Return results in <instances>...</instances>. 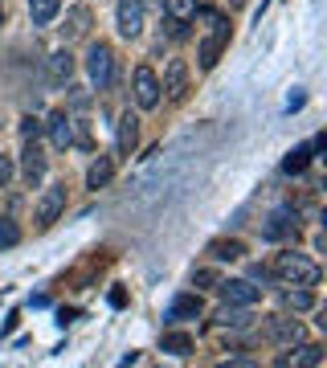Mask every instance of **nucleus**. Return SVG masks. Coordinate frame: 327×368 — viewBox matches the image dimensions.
Returning a JSON list of instances; mask_svg holds the SVG:
<instances>
[{
	"instance_id": "nucleus-1",
	"label": "nucleus",
	"mask_w": 327,
	"mask_h": 368,
	"mask_svg": "<svg viewBox=\"0 0 327 368\" xmlns=\"http://www.w3.org/2000/svg\"><path fill=\"white\" fill-rule=\"evenodd\" d=\"M274 278L286 282V286H315V282H319V266H315L307 254L286 250V254L274 258Z\"/></svg>"
},
{
	"instance_id": "nucleus-2",
	"label": "nucleus",
	"mask_w": 327,
	"mask_h": 368,
	"mask_svg": "<svg viewBox=\"0 0 327 368\" xmlns=\"http://www.w3.org/2000/svg\"><path fill=\"white\" fill-rule=\"evenodd\" d=\"M196 12L209 21V37L200 42V70H213L217 57H221V49L230 46V21L221 12H213V8H196Z\"/></svg>"
},
{
	"instance_id": "nucleus-3",
	"label": "nucleus",
	"mask_w": 327,
	"mask_h": 368,
	"mask_svg": "<svg viewBox=\"0 0 327 368\" xmlns=\"http://www.w3.org/2000/svg\"><path fill=\"white\" fill-rule=\"evenodd\" d=\"M86 74H91V82L98 91H111V82H115V49L106 46V42H94L91 53H86Z\"/></svg>"
},
{
	"instance_id": "nucleus-4",
	"label": "nucleus",
	"mask_w": 327,
	"mask_h": 368,
	"mask_svg": "<svg viewBox=\"0 0 327 368\" xmlns=\"http://www.w3.org/2000/svg\"><path fill=\"white\" fill-rule=\"evenodd\" d=\"M217 295H221L225 303H234V307H254L262 291H258L254 282H245V278H221V282H217Z\"/></svg>"
},
{
	"instance_id": "nucleus-5",
	"label": "nucleus",
	"mask_w": 327,
	"mask_h": 368,
	"mask_svg": "<svg viewBox=\"0 0 327 368\" xmlns=\"http://www.w3.org/2000/svg\"><path fill=\"white\" fill-rule=\"evenodd\" d=\"M131 86H136V102H140L143 111L160 107V78H156L151 66H140V70L131 74Z\"/></svg>"
},
{
	"instance_id": "nucleus-6",
	"label": "nucleus",
	"mask_w": 327,
	"mask_h": 368,
	"mask_svg": "<svg viewBox=\"0 0 327 368\" xmlns=\"http://www.w3.org/2000/svg\"><path fill=\"white\" fill-rule=\"evenodd\" d=\"M66 209V184H49L46 196L37 201V230H49Z\"/></svg>"
},
{
	"instance_id": "nucleus-7",
	"label": "nucleus",
	"mask_w": 327,
	"mask_h": 368,
	"mask_svg": "<svg viewBox=\"0 0 327 368\" xmlns=\"http://www.w3.org/2000/svg\"><path fill=\"white\" fill-rule=\"evenodd\" d=\"M262 331H266V340H270V344H286V348L303 344V335H307V331H303V323H299V320H282V315H274V320H266V327H262Z\"/></svg>"
},
{
	"instance_id": "nucleus-8",
	"label": "nucleus",
	"mask_w": 327,
	"mask_h": 368,
	"mask_svg": "<svg viewBox=\"0 0 327 368\" xmlns=\"http://www.w3.org/2000/svg\"><path fill=\"white\" fill-rule=\"evenodd\" d=\"M262 237L270 241H282V237H299V213L295 209H274L262 226Z\"/></svg>"
},
{
	"instance_id": "nucleus-9",
	"label": "nucleus",
	"mask_w": 327,
	"mask_h": 368,
	"mask_svg": "<svg viewBox=\"0 0 327 368\" xmlns=\"http://www.w3.org/2000/svg\"><path fill=\"white\" fill-rule=\"evenodd\" d=\"M21 176H25L29 188L41 184V176H46V151L37 147V139H25V151H21Z\"/></svg>"
},
{
	"instance_id": "nucleus-10",
	"label": "nucleus",
	"mask_w": 327,
	"mask_h": 368,
	"mask_svg": "<svg viewBox=\"0 0 327 368\" xmlns=\"http://www.w3.org/2000/svg\"><path fill=\"white\" fill-rule=\"evenodd\" d=\"M70 78H74V57H70V49L49 53L46 57V82L49 86H66Z\"/></svg>"
},
{
	"instance_id": "nucleus-11",
	"label": "nucleus",
	"mask_w": 327,
	"mask_h": 368,
	"mask_svg": "<svg viewBox=\"0 0 327 368\" xmlns=\"http://www.w3.org/2000/svg\"><path fill=\"white\" fill-rule=\"evenodd\" d=\"M160 91L168 94V98H185V94H188V66H185V57H172V62H168Z\"/></svg>"
},
{
	"instance_id": "nucleus-12",
	"label": "nucleus",
	"mask_w": 327,
	"mask_h": 368,
	"mask_svg": "<svg viewBox=\"0 0 327 368\" xmlns=\"http://www.w3.org/2000/svg\"><path fill=\"white\" fill-rule=\"evenodd\" d=\"M119 33L127 42L143 33V0H119Z\"/></svg>"
},
{
	"instance_id": "nucleus-13",
	"label": "nucleus",
	"mask_w": 327,
	"mask_h": 368,
	"mask_svg": "<svg viewBox=\"0 0 327 368\" xmlns=\"http://www.w3.org/2000/svg\"><path fill=\"white\" fill-rule=\"evenodd\" d=\"M49 143L57 147V151H66V147H74V119L66 115V111H57V115H49Z\"/></svg>"
},
{
	"instance_id": "nucleus-14",
	"label": "nucleus",
	"mask_w": 327,
	"mask_h": 368,
	"mask_svg": "<svg viewBox=\"0 0 327 368\" xmlns=\"http://www.w3.org/2000/svg\"><path fill=\"white\" fill-rule=\"evenodd\" d=\"M136 143H140V119H136L131 111H123V119H119V136H115V147H119V156H131V151H136Z\"/></svg>"
},
{
	"instance_id": "nucleus-15",
	"label": "nucleus",
	"mask_w": 327,
	"mask_h": 368,
	"mask_svg": "<svg viewBox=\"0 0 327 368\" xmlns=\"http://www.w3.org/2000/svg\"><path fill=\"white\" fill-rule=\"evenodd\" d=\"M196 315H200V295H176L172 307L164 311L168 323H185V320H196Z\"/></svg>"
},
{
	"instance_id": "nucleus-16",
	"label": "nucleus",
	"mask_w": 327,
	"mask_h": 368,
	"mask_svg": "<svg viewBox=\"0 0 327 368\" xmlns=\"http://www.w3.org/2000/svg\"><path fill=\"white\" fill-rule=\"evenodd\" d=\"M86 29H91V8H86V4H74V8L66 12V25H62L66 42H74V37H86Z\"/></svg>"
},
{
	"instance_id": "nucleus-17",
	"label": "nucleus",
	"mask_w": 327,
	"mask_h": 368,
	"mask_svg": "<svg viewBox=\"0 0 327 368\" xmlns=\"http://www.w3.org/2000/svg\"><path fill=\"white\" fill-rule=\"evenodd\" d=\"M111 176H115V160H111V156H98L91 168H86V188L98 192V188H106V184H111Z\"/></svg>"
},
{
	"instance_id": "nucleus-18",
	"label": "nucleus",
	"mask_w": 327,
	"mask_h": 368,
	"mask_svg": "<svg viewBox=\"0 0 327 368\" xmlns=\"http://www.w3.org/2000/svg\"><path fill=\"white\" fill-rule=\"evenodd\" d=\"M57 12H62V0H29V21L33 25H53Z\"/></svg>"
},
{
	"instance_id": "nucleus-19",
	"label": "nucleus",
	"mask_w": 327,
	"mask_h": 368,
	"mask_svg": "<svg viewBox=\"0 0 327 368\" xmlns=\"http://www.w3.org/2000/svg\"><path fill=\"white\" fill-rule=\"evenodd\" d=\"M282 307H286V311H311V307H315L311 286H295V291H286V295H282Z\"/></svg>"
},
{
	"instance_id": "nucleus-20",
	"label": "nucleus",
	"mask_w": 327,
	"mask_h": 368,
	"mask_svg": "<svg viewBox=\"0 0 327 368\" xmlns=\"http://www.w3.org/2000/svg\"><path fill=\"white\" fill-rule=\"evenodd\" d=\"M279 365H324V348L319 344H303L295 356H279Z\"/></svg>"
},
{
	"instance_id": "nucleus-21",
	"label": "nucleus",
	"mask_w": 327,
	"mask_h": 368,
	"mask_svg": "<svg viewBox=\"0 0 327 368\" xmlns=\"http://www.w3.org/2000/svg\"><path fill=\"white\" fill-rule=\"evenodd\" d=\"M241 254H245L241 241H213V246H209V258H213V262H237Z\"/></svg>"
},
{
	"instance_id": "nucleus-22",
	"label": "nucleus",
	"mask_w": 327,
	"mask_h": 368,
	"mask_svg": "<svg viewBox=\"0 0 327 368\" xmlns=\"http://www.w3.org/2000/svg\"><path fill=\"white\" fill-rule=\"evenodd\" d=\"M311 156H315L311 147H295V151H290V156L282 160V172H286V176H299V172H307V164H311Z\"/></svg>"
},
{
	"instance_id": "nucleus-23",
	"label": "nucleus",
	"mask_w": 327,
	"mask_h": 368,
	"mask_svg": "<svg viewBox=\"0 0 327 368\" xmlns=\"http://www.w3.org/2000/svg\"><path fill=\"white\" fill-rule=\"evenodd\" d=\"M160 348L172 352V356H188V352H192V335H188V331H168V335L160 340Z\"/></svg>"
},
{
	"instance_id": "nucleus-24",
	"label": "nucleus",
	"mask_w": 327,
	"mask_h": 368,
	"mask_svg": "<svg viewBox=\"0 0 327 368\" xmlns=\"http://www.w3.org/2000/svg\"><path fill=\"white\" fill-rule=\"evenodd\" d=\"M217 323H221V327H250V307H234V303H225V307L217 311Z\"/></svg>"
},
{
	"instance_id": "nucleus-25",
	"label": "nucleus",
	"mask_w": 327,
	"mask_h": 368,
	"mask_svg": "<svg viewBox=\"0 0 327 368\" xmlns=\"http://www.w3.org/2000/svg\"><path fill=\"white\" fill-rule=\"evenodd\" d=\"M21 241V226L12 217H0V250H12Z\"/></svg>"
},
{
	"instance_id": "nucleus-26",
	"label": "nucleus",
	"mask_w": 327,
	"mask_h": 368,
	"mask_svg": "<svg viewBox=\"0 0 327 368\" xmlns=\"http://www.w3.org/2000/svg\"><path fill=\"white\" fill-rule=\"evenodd\" d=\"M164 8H168V17H172V21H188V17H196V0H164Z\"/></svg>"
},
{
	"instance_id": "nucleus-27",
	"label": "nucleus",
	"mask_w": 327,
	"mask_h": 368,
	"mask_svg": "<svg viewBox=\"0 0 327 368\" xmlns=\"http://www.w3.org/2000/svg\"><path fill=\"white\" fill-rule=\"evenodd\" d=\"M74 127H78V131H74V143L91 151V123H86V119H74Z\"/></svg>"
},
{
	"instance_id": "nucleus-28",
	"label": "nucleus",
	"mask_w": 327,
	"mask_h": 368,
	"mask_svg": "<svg viewBox=\"0 0 327 368\" xmlns=\"http://www.w3.org/2000/svg\"><path fill=\"white\" fill-rule=\"evenodd\" d=\"M21 136H25V139H37V136H41V123H37L33 115H25V119H21Z\"/></svg>"
},
{
	"instance_id": "nucleus-29",
	"label": "nucleus",
	"mask_w": 327,
	"mask_h": 368,
	"mask_svg": "<svg viewBox=\"0 0 327 368\" xmlns=\"http://www.w3.org/2000/svg\"><path fill=\"white\" fill-rule=\"evenodd\" d=\"M192 282H196V286H217L221 278H217V270H196V275H192Z\"/></svg>"
},
{
	"instance_id": "nucleus-30",
	"label": "nucleus",
	"mask_w": 327,
	"mask_h": 368,
	"mask_svg": "<svg viewBox=\"0 0 327 368\" xmlns=\"http://www.w3.org/2000/svg\"><path fill=\"white\" fill-rule=\"evenodd\" d=\"M8 181H12V160H8V156H0V188H4Z\"/></svg>"
},
{
	"instance_id": "nucleus-31",
	"label": "nucleus",
	"mask_w": 327,
	"mask_h": 368,
	"mask_svg": "<svg viewBox=\"0 0 327 368\" xmlns=\"http://www.w3.org/2000/svg\"><path fill=\"white\" fill-rule=\"evenodd\" d=\"M70 102H74V107H78V111H82V107H86V102H91V94H86V91H78V86H74V94H70Z\"/></svg>"
},
{
	"instance_id": "nucleus-32",
	"label": "nucleus",
	"mask_w": 327,
	"mask_h": 368,
	"mask_svg": "<svg viewBox=\"0 0 327 368\" xmlns=\"http://www.w3.org/2000/svg\"><path fill=\"white\" fill-rule=\"evenodd\" d=\"M111 303H115V307H123V303H127V291H119V286H115V291H111Z\"/></svg>"
},
{
	"instance_id": "nucleus-33",
	"label": "nucleus",
	"mask_w": 327,
	"mask_h": 368,
	"mask_svg": "<svg viewBox=\"0 0 327 368\" xmlns=\"http://www.w3.org/2000/svg\"><path fill=\"white\" fill-rule=\"evenodd\" d=\"M230 4H234V8H237V4H245V0H230Z\"/></svg>"
},
{
	"instance_id": "nucleus-34",
	"label": "nucleus",
	"mask_w": 327,
	"mask_h": 368,
	"mask_svg": "<svg viewBox=\"0 0 327 368\" xmlns=\"http://www.w3.org/2000/svg\"><path fill=\"white\" fill-rule=\"evenodd\" d=\"M0 25H4V8H0Z\"/></svg>"
}]
</instances>
